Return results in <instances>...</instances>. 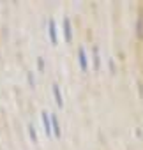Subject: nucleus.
Segmentation results:
<instances>
[{"instance_id": "obj_1", "label": "nucleus", "mask_w": 143, "mask_h": 150, "mask_svg": "<svg viewBox=\"0 0 143 150\" xmlns=\"http://www.w3.org/2000/svg\"><path fill=\"white\" fill-rule=\"evenodd\" d=\"M41 118H42V125H44V132H46V136H51V124H50L48 113L42 111V113H41Z\"/></svg>"}, {"instance_id": "obj_4", "label": "nucleus", "mask_w": 143, "mask_h": 150, "mask_svg": "<svg viewBox=\"0 0 143 150\" xmlns=\"http://www.w3.org/2000/svg\"><path fill=\"white\" fill-rule=\"evenodd\" d=\"M51 132H53L57 138L60 136V127H58V120H57V117H55V115L51 117Z\"/></svg>"}, {"instance_id": "obj_2", "label": "nucleus", "mask_w": 143, "mask_h": 150, "mask_svg": "<svg viewBox=\"0 0 143 150\" xmlns=\"http://www.w3.org/2000/svg\"><path fill=\"white\" fill-rule=\"evenodd\" d=\"M53 96H55V103H57V106H64V99H62V96H60V88H58V85L55 83L53 85Z\"/></svg>"}, {"instance_id": "obj_3", "label": "nucleus", "mask_w": 143, "mask_h": 150, "mask_svg": "<svg viewBox=\"0 0 143 150\" xmlns=\"http://www.w3.org/2000/svg\"><path fill=\"white\" fill-rule=\"evenodd\" d=\"M50 37H51V42L57 44V27L53 20H50Z\"/></svg>"}, {"instance_id": "obj_10", "label": "nucleus", "mask_w": 143, "mask_h": 150, "mask_svg": "<svg viewBox=\"0 0 143 150\" xmlns=\"http://www.w3.org/2000/svg\"><path fill=\"white\" fill-rule=\"evenodd\" d=\"M42 65H44V60H42V58H39V69H42Z\"/></svg>"}, {"instance_id": "obj_5", "label": "nucleus", "mask_w": 143, "mask_h": 150, "mask_svg": "<svg viewBox=\"0 0 143 150\" xmlns=\"http://www.w3.org/2000/svg\"><path fill=\"white\" fill-rule=\"evenodd\" d=\"M64 34H65V41L69 42L71 41V21L69 20H64Z\"/></svg>"}, {"instance_id": "obj_6", "label": "nucleus", "mask_w": 143, "mask_h": 150, "mask_svg": "<svg viewBox=\"0 0 143 150\" xmlns=\"http://www.w3.org/2000/svg\"><path fill=\"white\" fill-rule=\"evenodd\" d=\"M80 65L83 71H87V55H85V50L80 48Z\"/></svg>"}, {"instance_id": "obj_9", "label": "nucleus", "mask_w": 143, "mask_h": 150, "mask_svg": "<svg viewBox=\"0 0 143 150\" xmlns=\"http://www.w3.org/2000/svg\"><path fill=\"white\" fill-rule=\"evenodd\" d=\"M27 78H28V85H30V87H34V85H35V80H34V76H32V72H28V74H27Z\"/></svg>"}, {"instance_id": "obj_8", "label": "nucleus", "mask_w": 143, "mask_h": 150, "mask_svg": "<svg viewBox=\"0 0 143 150\" xmlns=\"http://www.w3.org/2000/svg\"><path fill=\"white\" fill-rule=\"evenodd\" d=\"M94 65H96V69L99 67V50L97 48H94Z\"/></svg>"}, {"instance_id": "obj_7", "label": "nucleus", "mask_w": 143, "mask_h": 150, "mask_svg": "<svg viewBox=\"0 0 143 150\" xmlns=\"http://www.w3.org/2000/svg\"><path fill=\"white\" fill-rule=\"evenodd\" d=\"M28 134H30V139H32L34 143H37V134H35V129H34L32 124H28Z\"/></svg>"}]
</instances>
